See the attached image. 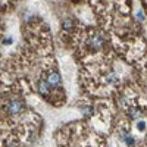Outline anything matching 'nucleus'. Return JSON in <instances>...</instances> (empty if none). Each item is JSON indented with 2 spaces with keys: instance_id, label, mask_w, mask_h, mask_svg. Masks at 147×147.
<instances>
[{
  "instance_id": "nucleus-1",
  "label": "nucleus",
  "mask_w": 147,
  "mask_h": 147,
  "mask_svg": "<svg viewBox=\"0 0 147 147\" xmlns=\"http://www.w3.org/2000/svg\"><path fill=\"white\" fill-rule=\"evenodd\" d=\"M22 110H24V103L21 100H12L7 105V112L10 115H19Z\"/></svg>"
},
{
  "instance_id": "nucleus-4",
  "label": "nucleus",
  "mask_w": 147,
  "mask_h": 147,
  "mask_svg": "<svg viewBox=\"0 0 147 147\" xmlns=\"http://www.w3.org/2000/svg\"><path fill=\"white\" fill-rule=\"evenodd\" d=\"M137 128H138L140 131H143V129L146 128V124H144V122H143V121H140V122H138V124H137Z\"/></svg>"
},
{
  "instance_id": "nucleus-3",
  "label": "nucleus",
  "mask_w": 147,
  "mask_h": 147,
  "mask_svg": "<svg viewBox=\"0 0 147 147\" xmlns=\"http://www.w3.org/2000/svg\"><path fill=\"white\" fill-rule=\"evenodd\" d=\"M50 87H52V85L49 84L47 81H41V82L38 84V93H40L41 96H47V94H49V90H50Z\"/></svg>"
},
{
  "instance_id": "nucleus-2",
  "label": "nucleus",
  "mask_w": 147,
  "mask_h": 147,
  "mask_svg": "<svg viewBox=\"0 0 147 147\" xmlns=\"http://www.w3.org/2000/svg\"><path fill=\"white\" fill-rule=\"evenodd\" d=\"M47 82L52 85V87H57L60 85V75L56 72V71H52L47 74Z\"/></svg>"
}]
</instances>
